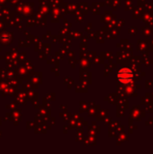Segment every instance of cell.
Masks as SVG:
<instances>
[{
	"instance_id": "obj_1",
	"label": "cell",
	"mask_w": 153,
	"mask_h": 154,
	"mask_svg": "<svg viewBox=\"0 0 153 154\" xmlns=\"http://www.w3.org/2000/svg\"><path fill=\"white\" fill-rule=\"evenodd\" d=\"M117 79L123 84H130L133 80V72L131 69L122 68L117 72Z\"/></svg>"
}]
</instances>
